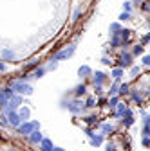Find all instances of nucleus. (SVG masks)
<instances>
[{
    "label": "nucleus",
    "instance_id": "nucleus-1",
    "mask_svg": "<svg viewBox=\"0 0 150 151\" xmlns=\"http://www.w3.org/2000/svg\"><path fill=\"white\" fill-rule=\"evenodd\" d=\"M11 88H13V90H16L18 94H24V95H31L33 94V88L27 83H24V81H16V83H13Z\"/></svg>",
    "mask_w": 150,
    "mask_h": 151
},
{
    "label": "nucleus",
    "instance_id": "nucleus-35",
    "mask_svg": "<svg viewBox=\"0 0 150 151\" xmlns=\"http://www.w3.org/2000/svg\"><path fill=\"white\" fill-rule=\"evenodd\" d=\"M80 13H81V9H80V7H78V9H76V11H74V20H78V16H80Z\"/></svg>",
    "mask_w": 150,
    "mask_h": 151
},
{
    "label": "nucleus",
    "instance_id": "nucleus-32",
    "mask_svg": "<svg viewBox=\"0 0 150 151\" xmlns=\"http://www.w3.org/2000/svg\"><path fill=\"white\" fill-rule=\"evenodd\" d=\"M87 106H89V108H92V106H96V104H94V99H92V97H91V99H89V101H87Z\"/></svg>",
    "mask_w": 150,
    "mask_h": 151
},
{
    "label": "nucleus",
    "instance_id": "nucleus-17",
    "mask_svg": "<svg viewBox=\"0 0 150 151\" xmlns=\"http://www.w3.org/2000/svg\"><path fill=\"white\" fill-rule=\"evenodd\" d=\"M121 76H123V70H121V68H114V70H112V78L114 79H119Z\"/></svg>",
    "mask_w": 150,
    "mask_h": 151
},
{
    "label": "nucleus",
    "instance_id": "nucleus-4",
    "mask_svg": "<svg viewBox=\"0 0 150 151\" xmlns=\"http://www.w3.org/2000/svg\"><path fill=\"white\" fill-rule=\"evenodd\" d=\"M20 102H22V97H20V95H15L13 99H9V102H7V110H9V112H15V110L18 108Z\"/></svg>",
    "mask_w": 150,
    "mask_h": 151
},
{
    "label": "nucleus",
    "instance_id": "nucleus-19",
    "mask_svg": "<svg viewBox=\"0 0 150 151\" xmlns=\"http://www.w3.org/2000/svg\"><path fill=\"white\" fill-rule=\"evenodd\" d=\"M44 72H45L44 68H38V70H36L35 74H33V78H36V79H38V78H42V76H44Z\"/></svg>",
    "mask_w": 150,
    "mask_h": 151
},
{
    "label": "nucleus",
    "instance_id": "nucleus-11",
    "mask_svg": "<svg viewBox=\"0 0 150 151\" xmlns=\"http://www.w3.org/2000/svg\"><path fill=\"white\" fill-rule=\"evenodd\" d=\"M78 74H80V78H87V76H91V74H92V70H91V68H89L87 65H83V67H80Z\"/></svg>",
    "mask_w": 150,
    "mask_h": 151
},
{
    "label": "nucleus",
    "instance_id": "nucleus-9",
    "mask_svg": "<svg viewBox=\"0 0 150 151\" xmlns=\"http://www.w3.org/2000/svg\"><path fill=\"white\" fill-rule=\"evenodd\" d=\"M40 144H42V151H52V149H54L52 142H51L49 139H44V140L40 142Z\"/></svg>",
    "mask_w": 150,
    "mask_h": 151
},
{
    "label": "nucleus",
    "instance_id": "nucleus-16",
    "mask_svg": "<svg viewBox=\"0 0 150 151\" xmlns=\"http://www.w3.org/2000/svg\"><path fill=\"white\" fill-rule=\"evenodd\" d=\"M101 131H103V133H112L114 131V126L112 124H103V126H101Z\"/></svg>",
    "mask_w": 150,
    "mask_h": 151
},
{
    "label": "nucleus",
    "instance_id": "nucleus-37",
    "mask_svg": "<svg viewBox=\"0 0 150 151\" xmlns=\"http://www.w3.org/2000/svg\"><path fill=\"white\" fill-rule=\"evenodd\" d=\"M143 144H145V146H150V139H148V137H145V139H143Z\"/></svg>",
    "mask_w": 150,
    "mask_h": 151
},
{
    "label": "nucleus",
    "instance_id": "nucleus-34",
    "mask_svg": "<svg viewBox=\"0 0 150 151\" xmlns=\"http://www.w3.org/2000/svg\"><path fill=\"white\" fill-rule=\"evenodd\" d=\"M56 67H58V63H56V61H51V63H49V68H51V70H54Z\"/></svg>",
    "mask_w": 150,
    "mask_h": 151
},
{
    "label": "nucleus",
    "instance_id": "nucleus-21",
    "mask_svg": "<svg viewBox=\"0 0 150 151\" xmlns=\"http://www.w3.org/2000/svg\"><path fill=\"white\" fill-rule=\"evenodd\" d=\"M110 31H114L112 34L116 36V34H118V31H119V24H112V25H110Z\"/></svg>",
    "mask_w": 150,
    "mask_h": 151
},
{
    "label": "nucleus",
    "instance_id": "nucleus-14",
    "mask_svg": "<svg viewBox=\"0 0 150 151\" xmlns=\"http://www.w3.org/2000/svg\"><path fill=\"white\" fill-rule=\"evenodd\" d=\"M105 79V74L103 72H96V76H94V85H101Z\"/></svg>",
    "mask_w": 150,
    "mask_h": 151
},
{
    "label": "nucleus",
    "instance_id": "nucleus-7",
    "mask_svg": "<svg viewBox=\"0 0 150 151\" xmlns=\"http://www.w3.org/2000/svg\"><path fill=\"white\" fill-rule=\"evenodd\" d=\"M130 59H132V54H128V52H127V54H123V56H121L119 65H121V67H130V63H132Z\"/></svg>",
    "mask_w": 150,
    "mask_h": 151
},
{
    "label": "nucleus",
    "instance_id": "nucleus-3",
    "mask_svg": "<svg viewBox=\"0 0 150 151\" xmlns=\"http://www.w3.org/2000/svg\"><path fill=\"white\" fill-rule=\"evenodd\" d=\"M18 131L24 133V135H31L33 131H35V126H33V122H24V124L18 126Z\"/></svg>",
    "mask_w": 150,
    "mask_h": 151
},
{
    "label": "nucleus",
    "instance_id": "nucleus-6",
    "mask_svg": "<svg viewBox=\"0 0 150 151\" xmlns=\"http://www.w3.org/2000/svg\"><path fill=\"white\" fill-rule=\"evenodd\" d=\"M7 119H9V122L13 126H20V121H22V117L16 113V112H9V115H7Z\"/></svg>",
    "mask_w": 150,
    "mask_h": 151
},
{
    "label": "nucleus",
    "instance_id": "nucleus-39",
    "mask_svg": "<svg viewBox=\"0 0 150 151\" xmlns=\"http://www.w3.org/2000/svg\"><path fill=\"white\" fill-rule=\"evenodd\" d=\"M105 151H116V149H114V146H110V144H108V146H107V149H105Z\"/></svg>",
    "mask_w": 150,
    "mask_h": 151
},
{
    "label": "nucleus",
    "instance_id": "nucleus-31",
    "mask_svg": "<svg viewBox=\"0 0 150 151\" xmlns=\"http://www.w3.org/2000/svg\"><path fill=\"white\" fill-rule=\"evenodd\" d=\"M143 133H145V137H148V135H150V126H148V124L145 126V129H143Z\"/></svg>",
    "mask_w": 150,
    "mask_h": 151
},
{
    "label": "nucleus",
    "instance_id": "nucleus-24",
    "mask_svg": "<svg viewBox=\"0 0 150 151\" xmlns=\"http://www.w3.org/2000/svg\"><path fill=\"white\" fill-rule=\"evenodd\" d=\"M123 122H125V126H130L132 122H134V119H132V115H127V119H125Z\"/></svg>",
    "mask_w": 150,
    "mask_h": 151
},
{
    "label": "nucleus",
    "instance_id": "nucleus-15",
    "mask_svg": "<svg viewBox=\"0 0 150 151\" xmlns=\"http://www.w3.org/2000/svg\"><path fill=\"white\" fill-rule=\"evenodd\" d=\"M18 115H20L24 121H27V117H29V108H20V110H18Z\"/></svg>",
    "mask_w": 150,
    "mask_h": 151
},
{
    "label": "nucleus",
    "instance_id": "nucleus-41",
    "mask_svg": "<svg viewBox=\"0 0 150 151\" xmlns=\"http://www.w3.org/2000/svg\"><path fill=\"white\" fill-rule=\"evenodd\" d=\"M0 70H5V65L4 63H0Z\"/></svg>",
    "mask_w": 150,
    "mask_h": 151
},
{
    "label": "nucleus",
    "instance_id": "nucleus-25",
    "mask_svg": "<svg viewBox=\"0 0 150 151\" xmlns=\"http://www.w3.org/2000/svg\"><path fill=\"white\" fill-rule=\"evenodd\" d=\"M134 54H143V45H136L134 47Z\"/></svg>",
    "mask_w": 150,
    "mask_h": 151
},
{
    "label": "nucleus",
    "instance_id": "nucleus-38",
    "mask_svg": "<svg viewBox=\"0 0 150 151\" xmlns=\"http://www.w3.org/2000/svg\"><path fill=\"white\" fill-rule=\"evenodd\" d=\"M116 92H118V85H114V86L110 88V94H116Z\"/></svg>",
    "mask_w": 150,
    "mask_h": 151
},
{
    "label": "nucleus",
    "instance_id": "nucleus-33",
    "mask_svg": "<svg viewBox=\"0 0 150 151\" xmlns=\"http://www.w3.org/2000/svg\"><path fill=\"white\" fill-rule=\"evenodd\" d=\"M85 121L89 122V124H94V122H96V117H87Z\"/></svg>",
    "mask_w": 150,
    "mask_h": 151
},
{
    "label": "nucleus",
    "instance_id": "nucleus-5",
    "mask_svg": "<svg viewBox=\"0 0 150 151\" xmlns=\"http://www.w3.org/2000/svg\"><path fill=\"white\" fill-rule=\"evenodd\" d=\"M65 106L69 108L72 113H80L81 110H83V106H81V102H80V101H74V102H67ZM65 106H63V108H65Z\"/></svg>",
    "mask_w": 150,
    "mask_h": 151
},
{
    "label": "nucleus",
    "instance_id": "nucleus-8",
    "mask_svg": "<svg viewBox=\"0 0 150 151\" xmlns=\"http://www.w3.org/2000/svg\"><path fill=\"white\" fill-rule=\"evenodd\" d=\"M29 137H31V142H35V144H38V142H42V140H44V137H42V133H40L38 129H35V131H33Z\"/></svg>",
    "mask_w": 150,
    "mask_h": 151
},
{
    "label": "nucleus",
    "instance_id": "nucleus-12",
    "mask_svg": "<svg viewBox=\"0 0 150 151\" xmlns=\"http://www.w3.org/2000/svg\"><path fill=\"white\" fill-rule=\"evenodd\" d=\"M7 102H9V99L5 97L4 90H0V108H7Z\"/></svg>",
    "mask_w": 150,
    "mask_h": 151
},
{
    "label": "nucleus",
    "instance_id": "nucleus-40",
    "mask_svg": "<svg viewBox=\"0 0 150 151\" xmlns=\"http://www.w3.org/2000/svg\"><path fill=\"white\" fill-rule=\"evenodd\" d=\"M145 124H148V126H150V115H147V119H145Z\"/></svg>",
    "mask_w": 150,
    "mask_h": 151
},
{
    "label": "nucleus",
    "instance_id": "nucleus-30",
    "mask_svg": "<svg viewBox=\"0 0 150 151\" xmlns=\"http://www.w3.org/2000/svg\"><path fill=\"white\" fill-rule=\"evenodd\" d=\"M143 63H145L147 67H150V56H145V58H143Z\"/></svg>",
    "mask_w": 150,
    "mask_h": 151
},
{
    "label": "nucleus",
    "instance_id": "nucleus-27",
    "mask_svg": "<svg viewBox=\"0 0 150 151\" xmlns=\"http://www.w3.org/2000/svg\"><path fill=\"white\" fill-rule=\"evenodd\" d=\"M116 104H119V102H118V97H112L110 101H108V106H112V108H114Z\"/></svg>",
    "mask_w": 150,
    "mask_h": 151
},
{
    "label": "nucleus",
    "instance_id": "nucleus-13",
    "mask_svg": "<svg viewBox=\"0 0 150 151\" xmlns=\"http://www.w3.org/2000/svg\"><path fill=\"white\" fill-rule=\"evenodd\" d=\"M2 58L4 59H15V52H13V51H9V49H5V51H2Z\"/></svg>",
    "mask_w": 150,
    "mask_h": 151
},
{
    "label": "nucleus",
    "instance_id": "nucleus-42",
    "mask_svg": "<svg viewBox=\"0 0 150 151\" xmlns=\"http://www.w3.org/2000/svg\"><path fill=\"white\" fill-rule=\"evenodd\" d=\"M52 151H63V149H60V148H54V149H52Z\"/></svg>",
    "mask_w": 150,
    "mask_h": 151
},
{
    "label": "nucleus",
    "instance_id": "nucleus-23",
    "mask_svg": "<svg viewBox=\"0 0 150 151\" xmlns=\"http://www.w3.org/2000/svg\"><path fill=\"white\" fill-rule=\"evenodd\" d=\"M119 43H121V40H119V38H118V34H116V36H114V38H112V47H118V45H119Z\"/></svg>",
    "mask_w": 150,
    "mask_h": 151
},
{
    "label": "nucleus",
    "instance_id": "nucleus-20",
    "mask_svg": "<svg viewBox=\"0 0 150 151\" xmlns=\"http://www.w3.org/2000/svg\"><path fill=\"white\" fill-rule=\"evenodd\" d=\"M121 38H123V42H125V40H128V38H130V31H121Z\"/></svg>",
    "mask_w": 150,
    "mask_h": 151
},
{
    "label": "nucleus",
    "instance_id": "nucleus-2",
    "mask_svg": "<svg viewBox=\"0 0 150 151\" xmlns=\"http://www.w3.org/2000/svg\"><path fill=\"white\" fill-rule=\"evenodd\" d=\"M74 47H69V49H65V51H62V52H58L56 56H54V61H60V59H65V58H69V56H72L74 54Z\"/></svg>",
    "mask_w": 150,
    "mask_h": 151
},
{
    "label": "nucleus",
    "instance_id": "nucleus-29",
    "mask_svg": "<svg viewBox=\"0 0 150 151\" xmlns=\"http://www.w3.org/2000/svg\"><path fill=\"white\" fill-rule=\"evenodd\" d=\"M123 9H125V13H130V2H125L123 4Z\"/></svg>",
    "mask_w": 150,
    "mask_h": 151
},
{
    "label": "nucleus",
    "instance_id": "nucleus-28",
    "mask_svg": "<svg viewBox=\"0 0 150 151\" xmlns=\"http://www.w3.org/2000/svg\"><path fill=\"white\" fill-rule=\"evenodd\" d=\"M128 92V85H121L119 86V94H127Z\"/></svg>",
    "mask_w": 150,
    "mask_h": 151
},
{
    "label": "nucleus",
    "instance_id": "nucleus-26",
    "mask_svg": "<svg viewBox=\"0 0 150 151\" xmlns=\"http://www.w3.org/2000/svg\"><path fill=\"white\" fill-rule=\"evenodd\" d=\"M119 20H130V13H121Z\"/></svg>",
    "mask_w": 150,
    "mask_h": 151
},
{
    "label": "nucleus",
    "instance_id": "nucleus-22",
    "mask_svg": "<svg viewBox=\"0 0 150 151\" xmlns=\"http://www.w3.org/2000/svg\"><path fill=\"white\" fill-rule=\"evenodd\" d=\"M125 112H127L125 104H119V106H118V115H125Z\"/></svg>",
    "mask_w": 150,
    "mask_h": 151
},
{
    "label": "nucleus",
    "instance_id": "nucleus-36",
    "mask_svg": "<svg viewBox=\"0 0 150 151\" xmlns=\"http://www.w3.org/2000/svg\"><path fill=\"white\" fill-rule=\"evenodd\" d=\"M138 72H139V68H138V67H132V70H130V74H132V76H136V74H138Z\"/></svg>",
    "mask_w": 150,
    "mask_h": 151
},
{
    "label": "nucleus",
    "instance_id": "nucleus-18",
    "mask_svg": "<svg viewBox=\"0 0 150 151\" xmlns=\"http://www.w3.org/2000/svg\"><path fill=\"white\" fill-rule=\"evenodd\" d=\"M74 94H76V95H83V94H85V86H83V85H80L76 90H74Z\"/></svg>",
    "mask_w": 150,
    "mask_h": 151
},
{
    "label": "nucleus",
    "instance_id": "nucleus-10",
    "mask_svg": "<svg viewBox=\"0 0 150 151\" xmlns=\"http://www.w3.org/2000/svg\"><path fill=\"white\" fill-rule=\"evenodd\" d=\"M101 142H103V137H101V135H94V133L91 135V144H92L94 148H96V146H100Z\"/></svg>",
    "mask_w": 150,
    "mask_h": 151
}]
</instances>
